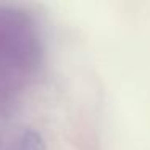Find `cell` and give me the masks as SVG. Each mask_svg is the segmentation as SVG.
I'll return each mask as SVG.
<instances>
[{
    "label": "cell",
    "mask_w": 150,
    "mask_h": 150,
    "mask_svg": "<svg viewBox=\"0 0 150 150\" xmlns=\"http://www.w3.org/2000/svg\"><path fill=\"white\" fill-rule=\"evenodd\" d=\"M18 150H45V142L37 131L26 129L20 136Z\"/></svg>",
    "instance_id": "6da1fadb"
}]
</instances>
